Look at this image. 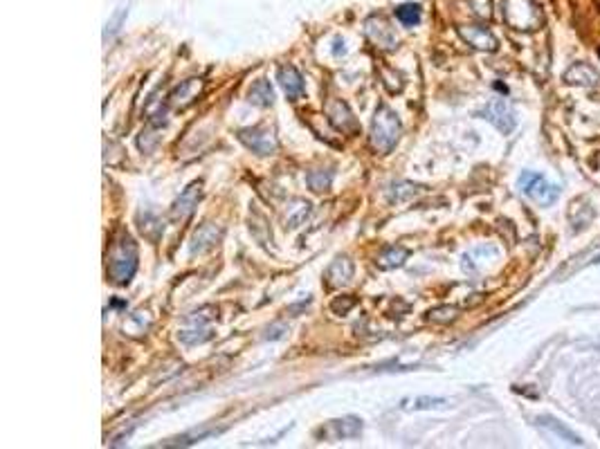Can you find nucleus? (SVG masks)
Listing matches in <instances>:
<instances>
[{
	"label": "nucleus",
	"mask_w": 600,
	"mask_h": 449,
	"mask_svg": "<svg viewBox=\"0 0 600 449\" xmlns=\"http://www.w3.org/2000/svg\"><path fill=\"white\" fill-rule=\"evenodd\" d=\"M137 270V245L131 234L122 232L113 240L108 252V279L117 285H124L133 279Z\"/></svg>",
	"instance_id": "1"
},
{
	"label": "nucleus",
	"mask_w": 600,
	"mask_h": 449,
	"mask_svg": "<svg viewBox=\"0 0 600 449\" xmlns=\"http://www.w3.org/2000/svg\"><path fill=\"white\" fill-rule=\"evenodd\" d=\"M400 119L389 106H380L376 110V117L371 124V146L380 155H387L394 151V146L400 137Z\"/></svg>",
	"instance_id": "2"
},
{
	"label": "nucleus",
	"mask_w": 600,
	"mask_h": 449,
	"mask_svg": "<svg viewBox=\"0 0 600 449\" xmlns=\"http://www.w3.org/2000/svg\"><path fill=\"white\" fill-rule=\"evenodd\" d=\"M504 16L519 32H535L544 25V14L533 0H504Z\"/></svg>",
	"instance_id": "3"
},
{
	"label": "nucleus",
	"mask_w": 600,
	"mask_h": 449,
	"mask_svg": "<svg viewBox=\"0 0 600 449\" xmlns=\"http://www.w3.org/2000/svg\"><path fill=\"white\" fill-rule=\"evenodd\" d=\"M517 184H519V189H522V193L528 195L530 200H535L537 204H544V207H547V204H553V202L558 200V193H560V191H558L556 184L547 182L542 176L533 174V171H526V174L519 176Z\"/></svg>",
	"instance_id": "4"
},
{
	"label": "nucleus",
	"mask_w": 600,
	"mask_h": 449,
	"mask_svg": "<svg viewBox=\"0 0 600 449\" xmlns=\"http://www.w3.org/2000/svg\"><path fill=\"white\" fill-rule=\"evenodd\" d=\"M238 140L257 155H274L276 148H279L274 131L265 129V126H252V129L238 131Z\"/></svg>",
	"instance_id": "5"
},
{
	"label": "nucleus",
	"mask_w": 600,
	"mask_h": 449,
	"mask_svg": "<svg viewBox=\"0 0 600 449\" xmlns=\"http://www.w3.org/2000/svg\"><path fill=\"white\" fill-rule=\"evenodd\" d=\"M479 117L490 122L494 129L502 131L504 135H509L515 129V124H517V117H515L513 108L506 101H502V99H494V101L486 103V106L479 110Z\"/></svg>",
	"instance_id": "6"
},
{
	"label": "nucleus",
	"mask_w": 600,
	"mask_h": 449,
	"mask_svg": "<svg viewBox=\"0 0 600 449\" xmlns=\"http://www.w3.org/2000/svg\"><path fill=\"white\" fill-rule=\"evenodd\" d=\"M362 431V420L357 418H342V420H331L326 427L317 431L319 438L328 441H344V438H355Z\"/></svg>",
	"instance_id": "7"
},
{
	"label": "nucleus",
	"mask_w": 600,
	"mask_h": 449,
	"mask_svg": "<svg viewBox=\"0 0 600 449\" xmlns=\"http://www.w3.org/2000/svg\"><path fill=\"white\" fill-rule=\"evenodd\" d=\"M221 236H223L221 227L214 225V223H205V225H200L193 232L189 252H191V254H205V252H210V249L216 247V243L221 240Z\"/></svg>",
	"instance_id": "8"
},
{
	"label": "nucleus",
	"mask_w": 600,
	"mask_h": 449,
	"mask_svg": "<svg viewBox=\"0 0 600 449\" xmlns=\"http://www.w3.org/2000/svg\"><path fill=\"white\" fill-rule=\"evenodd\" d=\"M459 34H461V39H464L468 45H472L475 50H481V52L497 50V39H494V34L486 27L464 25V27H459Z\"/></svg>",
	"instance_id": "9"
},
{
	"label": "nucleus",
	"mask_w": 600,
	"mask_h": 449,
	"mask_svg": "<svg viewBox=\"0 0 600 449\" xmlns=\"http://www.w3.org/2000/svg\"><path fill=\"white\" fill-rule=\"evenodd\" d=\"M200 187H203L200 182H191L189 187L180 193V198L176 200V204H173V209H171L173 221H187V218L193 214L196 204H198V200H200Z\"/></svg>",
	"instance_id": "10"
},
{
	"label": "nucleus",
	"mask_w": 600,
	"mask_h": 449,
	"mask_svg": "<svg viewBox=\"0 0 600 449\" xmlns=\"http://www.w3.org/2000/svg\"><path fill=\"white\" fill-rule=\"evenodd\" d=\"M326 112H328V117L338 131H342V133H355L357 131V122L353 117V112L349 110V106H346L342 99H333L328 103Z\"/></svg>",
	"instance_id": "11"
},
{
	"label": "nucleus",
	"mask_w": 600,
	"mask_h": 449,
	"mask_svg": "<svg viewBox=\"0 0 600 449\" xmlns=\"http://www.w3.org/2000/svg\"><path fill=\"white\" fill-rule=\"evenodd\" d=\"M366 37L371 39L378 48H383V50H394L396 48L394 32H391V27L387 25L383 18H369L366 20Z\"/></svg>",
	"instance_id": "12"
},
{
	"label": "nucleus",
	"mask_w": 600,
	"mask_h": 449,
	"mask_svg": "<svg viewBox=\"0 0 600 449\" xmlns=\"http://www.w3.org/2000/svg\"><path fill=\"white\" fill-rule=\"evenodd\" d=\"M564 82L571 86H598L600 72L589 63H573L567 72H564Z\"/></svg>",
	"instance_id": "13"
},
{
	"label": "nucleus",
	"mask_w": 600,
	"mask_h": 449,
	"mask_svg": "<svg viewBox=\"0 0 600 449\" xmlns=\"http://www.w3.org/2000/svg\"><path fill=\"white\" fill-rule=\"evenodd\" d=\"M200 90H203L200 79H187V82L180 84L169 95V103H171V106H176V108H187L189 103H193L196 97L200 95Z\"/></svg>",
	"instance_id": "14"
},
{
	"label": "nucleus",
	"mask_w": 600,
	"mask_h": 449,
	"mask_svg": "<svg viewBox=\"0 0 600 449\" xmlns=\"http://www.w3.org/2000/svg\"><path fill=\"white\" fill-rule=\"evenodd\" d=\"M198 315H200V313H193V315H189V319H187V321H191V324H196L191 330H180V332H178V337H180L182 344H189V346H193V344H203V341H207V339H212L214 332H212L210 328L203 326L205 321L212 319V315H207V317H198Z\"/></svg>",
	"instance_id": "15"
},
{
	"label": "nucleus",
	"mask_w": 600,
	"mask_h": 449,
	"mask_svg": "<svg viewBox=\"0 0 600 449\" xmlns=\"http://www.w3.org/2000/svg\"><path fill=\"white\" fill-rule=\"evenodd\" d=\"M351 279H353V263L346 259V256H342V259H336L328 266V270H326V283H328V287H344V285H349L351 283Z\"/></svg>",
	"instance_id": "16"
},
{
	"label": "nucleus",
	"mask_w": 600,
	"mask_h": 449,
	"mask_svg": "<svg viewBox=\"0 0 600 449\" xmlns=\"http://www.w3.org/2000/svg\"><path fill=\"white\" fill-rule=\"evenodd\" d=\"M276 79H279L288 99H297L299 95H304V77L299 74L295 65H283L279 74H276Z\"/></svg>",
	"instance_id": "17"
},
{
	"label": "nucleus",
	"mask_w": 600,
	"mask_h": 449,
	"mask_svg": "<svg viewBox=\"0 0 600 449\" xmlns=\"http://www.w3.org/2000/svg\"><path fill=\"white\" fill-rule=\"evenodd\" d=\"M248 97H250L252 103H255V106L268 108V106H272V101H274V90H272L270 82H265V79H259V82L250 88Z\"/></svg>",
	"instance_id": "18"
},
{
	"label": "nucleus",
	"mask_w": 600,
	"mask_h": 449,
	"mask_svg": "<svg viewBox=\"0 0 600 449\" xmlns=\"http://www.w3.org/2000/svg\"><path fill=\"white\" fill-rule=\"evenodd\" d=\"M407 256H409V252H407L405 247L391 245V247H387V249L383 252V254H380L378 266L383 268V270H394V268H400L402 263L407 261Z\"/></svg>",
	"instance_id": "19"
},
{
	"label": "nucleus",
	"mask_w": 600,
	"mask_h": 449,
	"mask_svg": "<svg viewBox=\"0 0 600 449\" xmlns=\"http://www.w3.org/2000/svg\"><path fill=\"white\" fill-rule=\"evenodd\" d=\"M537 422H540V427H544V429L553 431V434L558 436V438H564V441L571 443V445H582V441L578 438V436H575L571 429L564 427V424H560L558 420H553L551 416H542V418H537Z\"/></svg>",
	"instance_id": "20"
},
{
	"label": "nucleus",
	"mask_w": 600,
	"mask_h": 449,
	"mask_svg": "<svg viewBox=\"0 0 600 449\" xmlns=\"http://www.w3.org/2000/svg\"><path fill=\"white\" fill-rule=\"evenodd\" d=\"M394 14H396L400 25H405V27H414V25H419V22H421V7L414 5V3L398 5L394 9Z\"/></svg>",
	"instance_id": "21"
},
{
	"label": "nucleus",
	"mask_w": 600,
	"mask_h": 449,
	"mask_svg": "<svg viewBox=\"0 0 600 449\" xmlns=\"http://www.w3.org/2000/svg\"><path fill=\"white\" fill-rule=\"evenodd\" d=\"M421 191V187H416V184L411 182H400V184H394V187L389 189V202H402V200H409L414 198Z\"/></svg>",
	"instance_id": "22"
},
{
	"label": "nucleus",
	"mask_w": 600,
	"mask_h": 449,
	"mask_svg": "<svg viewBox=\"0 0 600 449\" xmlns=\"http://www.w3.org/2000/svg\"><path fill=\"white\" fill-rule=\"evenodd\" d=\"M308 214H310V202L295 200V207L288 209V227H293V229L299 227L308 218Z\"/></svg>",
	"instance_id": "23"
},
{
	"label": "nucleus",
	"mask_w": 600,
	"mask_h": 449,
	"mask_svg": "<svg viewBox=\"0 0 600 449\" xmlns=\"http://www.w3.org/2000/svg\"><path fill=\"white\" fill-rule=\"evenodd\" d=\"M306 182H308V187L317 193L326 191L333 182V171H310V174L306 176Z\"/></svg>",
	"instance_id": "24"
},
{
	"label": "nucleus",
	"mask_w": 600,
	"mask_h": 449,
	"mask_svg": "<svg viewBox=\"0 0 600 449\" xmlns=\"http://www.w3.org/2000/svg\"><path fill=\"white\" fill-rule=\"evenodd\" d=\"M151 227H158L160 232H165V225H162V221H160V218H155L153 214H144V221H142V216H140V232L148 238V240H153V232H151Z\"/></svg>",
	"instance_id": "25"
},
{
	"label": "nucleus",
	"mask_w": 600,
	"mask_h": 449,
	"mask_svg": "<svg viewBox=\"0 0 600 449\" xmlns=\"http://www.w3.org/2000/svg\"><path fill=\"white\" fill-rule=\"evenodd\" d=\"M457 313H459V310L452 308V306H441V308L430 310V319H432V321H438V324H447V321H454V319H457Z\"/></svg>",
	"instance_id": "26"
},
{
	"label": "nucleus",
	"mask_w": 600,
	"mask_h": 449,
	"mask_svg": "<svg viewBox=\"0 0 600 449\" xmlns=\"http://www.w3.org/2000/svg\"><path fill=\"white\" fill-rule=\"evenodd\" d=\"M124 16H126V9L122 7V9L117 11V14L113 16V20L108 22V25H106V32H103V39H110V37H115V34L120 32V25H122Z\"/></svg>",
	"instance_id": "27"
},
{
	"label": "nucleus",
	"mask_w": 600,
	"mask_h": 449,
	"mask_svg": "<svg viewBox=\"0 0 600 449\" xmlns=\"http://www.w3.org/2000/svg\"><path fill=\"white\" fill-rule=\"evenodd\" d=\"M353 306H355V299L353 297H344V301H342V299H336L331 308H333V313H336V315H346Z\"/></svg>",
	"instance_id": "28"
},
{
	"label": "nucleus",
	"mask_w": 600,
	"mask_h": 449,
	"mask_svg": "<svg viewBox=\"0 0 600 449\" xmlns=\"http://www.w3.org/2000/svg\"><path fill=\"white\" fill-rule=\"evenodd\" d=\"M443 405H447V402L441 398H419L411 405V409H434V407H443Z\"/></svg>",
	"instance_id": "29"
},
{
	"label": "nucleus",
	"mask_w": 600,
	"mask_h": 449,
	"mask_svg": "<svg viewBox=\"0 0 600 449\" xmlns=\"http://www.w3.org/2000/svg\"><path fill=\"white\" fill-rule=\"evenodd\" d=\"M472 7H475V11L479 16L488 18L492 11H490V0H472Z\"/></svg>",
	"instance_id": "30"
},
{
	"label": "nucleus",
	"mask_w": 600,
	"mask_h": 449,
	"mask_svg": "<svg viewBox=\"0 0 600 449\" xmlns=\"http://www.w3.org/2000/svg\"><path fill=\"white\" fill-rule=\"evenodd\" d=\"M594 263H600V254H598V256L594 259Z\"/></svg>",
	"instance_id": "31"
}]
</instances>
